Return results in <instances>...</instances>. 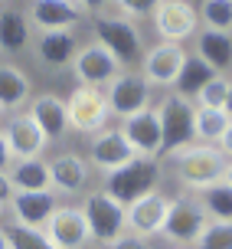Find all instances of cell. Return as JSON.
I'll return each mask as SVG.
<instances>
[{
    "label": "cell",
    "mask_w": 232,
    "mask_h": 249,
    "mask_svg": "<svg viewBox=\"0 0 232 249\" xmlns=\"http://www.w3.org/2000/svg\"><path fill=\"white\" fill-rule=\"evenodd\" d=\"M170 161H173V171H177V180L190 190H196V194L219 184L226 177V167H229V158L219 151V144H203V141L173 151Z\"/></svg>",
    "instance_id": "cell-1"
},
{
    "label": "cell",
    "mask_w": 232,
    "mask_h": 249,
    "mask_svg": "<svg viewBox=\"0 0 232 249\" xmlns=\"http://www.w3.org/2000/svg\"><path fill=\"white\" fill-rule=\"evenodd\" d=\"M157 180H160V164L154 161V158H141V154H137L131 164H124L121 171H115V174L105 177V190H108L118 203L131 207L134 200L154 194V190H157Z\"/></svg>",
    "instance_id": "cell-2"
},
{
    "label": "cell",
    "mask_w": 232,
    "mask_h": 249,
    "mask_svg": "<svg viewBox=\"0 0 232 249\" xmlns=\"http://www.w3.org/2000/svg\"><path fill=\"white\" fill-rule=\"evenodd\" d=\"M82 213L88 220L92 239L105 243V246H111L115 239H121L128 233V207L118 203L108 190H92L82 200Z\"/></svg>",
    "instance_id": "cell-3"
},
{
    "label": "cell",
    "mask_w": 232,
    "mask_h": 249,
    "mask_svg": "<svg viewBox=\"0 0 232 249\" xmlns=\"http://www.w3.org/2000/svg\"><path fill=\"white\" fill-rule=\"evenodd\" d=\"M66 112H69V128L79 135H95L101 128H108L111 108L105 89L95 86H75L72 95L66 99Z\"/></svg>",
    "instance_id": "cell-4"
},
{
    "label": "cell",
    "mask_w": 232,
    "mask_h": 249,
    "mask_svg": "<svg viewBox=\"0 0 232 249\" xmlns=\"http://www.w3.org/2000/svg\"><path fill=\"white\" fill-rule=\"evenodd\" d=\"M95 36L101 46H108L115 53V59L121 62V66H134V62L144 59V39L137 33L134 20H128V17H105V13H98L95 20Z\"/></svg>",
    "instance_id": "cell-5"
},
{
    "label": "cell",
    "mask_w": 232,
    "mask_h": 249,
    "mask_svg": "<svg viewBox=\"0 0 232 249\" xmlns=\"http://www.w3.org/2000/svg\"><path fill=\"white\" fill-rule=\"evenodd\" d=\"M206 226H209V216L203 210L199 197H177L170 200V210H167L160 236L170 239L173 246H196V239L203 236Z\"/></svg>",
    "instance_id": "cell-6"
},
{
    "label": "cell",
    "mask_w": 232,
    "mask_h": 249,
    "mask_svg": "<svg viewBox=\"0 0 232 249\" xmlns=\"http://www.w3.org/2000/svg\"><path fill=\"white\" fill-rule=\"evenodd\" d=\"M157 112H160V122H164V154H173V151L196 141V124H193L196 108L190 105V99L173 92V95L164 99V105Z\"/></svg>",
    "instance_id": "cell-7"
},
{
    "label": "cell",
    "mask_w": 232,
    "mask_h": 249,
    "mask_svg": "<svg viewBox=\"0 0 232 249\" xmlns=\"http://www.w3.org/2000/svg\"><path fill=\"white\" fill-rule=\"evenodd\" d=\"M75 79L79 86H95V89H108L118 75H121V62L115 59V53L101 43H88V46H79L75 53Z\"/></svg>",
    "instance_id": "cell-8"
},
{
    "label": "cell",
    "mask_w": 232,
    "mask_h": 249,
    "mask_svg": "<svg viewBox=\"0 0 232 249\" xmlns=\"http://www.w3.org/2000/svg\"><path fill=\"white\" fill-rule=\"evenodd\" d=\"M186 62V50L180 43H160V46H150L141 59V75H144L150 89H173L177 79L183 72Z\"/></svg>",
    "instance_id": "cell-9"
},
{
    "label": "cell",
    "mask_w": 232,
    "mask_h": 249,
    "mask_svg": "<svg viewBox=\"0 0 232 249\" xmlns=\"http://www.w3.org/2000/svg\"><path fill=\"white\" fill-rule=\"evenodd\" d=\"M199 26V10L190 0H164L154 13V30L164 43H186L196 36Z\"/></svg>",
    "instance_id": "cell-10"
},
{
    "label": "cell",
    "mask_w": 232,
    "mask_h": 249,
    "mask_svg": "<svg viewBox=\"0 0 232 249\" xmlns=\"http://www.w3.org/2000/svg\"><path fill=\"white\" fill-rule=\"evenodd\" d=\"M105 95H108L111 115H118L121 122L137 112H144V108H150V82L141 72H121L105 89Z\"/></svg>",
    "instance_id": "cell-11"
},
{
    "label": "cell",
    "mask_w": 232,
    "mask_h": 249,
    "mask_svg": "<svg viewBox=\"0 0 232 249\" xmlns=\"http://www.w3.org/2000/svg\"><path fill=\"white\" fill-rule=\"evenodd\" d=\"M88 154H92V164L98 171H105V174L121 171L124 164H131L137 158V151L131 148V141H128V135L121 128H101V131H95Z\"/></svg>",
    "instance_id": "cell-12"
},
{
    "label": "cell",
    "mask_w": 232,
    "mask_h": 249,
    "mask_svg": "<svg viewBox=\"0 0 232 249\" xmlns=\"http://www.w3.org/2000/svg\"><path fill=\"white\" fill-rule=\"evenodd\" d=\"M46 236L59 249H85L92 243V230L82 207H56L46 223Z\"/></svg>",
    "instance_id": "cell-13"
},
{
    "label": "cell",
    "mask_w": 232,
    "mask_h": 249,
    "mask_svg": "<svg viewBox=\"0 0 232 249\" xmlns=\"http://www.w3.org/2000/svg\"><path fill=\"white\" fill-rule=\"evenodd\" d=\"M121 131L128 135L131 148L141 158H157V154H164V122H160L157 108H144V112L124 118Z\"/></svg>",
    "instance_id": "cell-14"
},
{
    "label": "cell",
    "mask_w": 232,
    "mask_h": 249,
    "mask_svg": "<svg viewBox=\"0 0 232 249\" xmlns=\"http://www.w3.org/2000/svg\"><path fill=\"white\" fill-rule=\"evenodd\" d=\"M56 207H59V200L52 190H17V197L10 203L13 223L30 226V230H46Z\"/></svg>",
    "instance_id": "cell-15"
},
{
    "label": "cell",
    "mask_w": 232,
    "mask_h": 249,
    "mask_svg": "<svg viewBox=\"0 0 232 249\" xmlns=\"http://www.w3.org/2000/svg\"><path fill=\"white\" fill-rule=\"evenodd\" d=\"M167 210H170V197H164L160 190L147 194V197L134 200L128 207V230L137 233V236H157L164 230V220H167Z\"/></svg>",
    "instance_id": "cell-16"
},
{
    "label": "cell",
    "mask_w": 232,
    "mask_h": 249,
    "mask_svg": "<svg viewBox=\"0 0 232 249\" xmlns=\"http://www.w3.org/2000/svg\"><path fill=\"white\" fill-rule=\"evenodd\" d=\"M30 23L39 26L43 33L49 30H72L82 20V7L75 0H30Z\"/></svg>",
    "instance_id": "cell-17"
},
{
    "label": "cell",
    "mask_w": 232,
    "mask_h": 249,
    "mask_svg": "<svg viewBox=\"0 0 232 249\" xmlns=\"http://www.w3.org/2000/svg\"><path fill=\"white\" fill-rule=\"evenodd\" d=\"M3 135H7V144H10L17 161H23V158H39L43 148L49 144L46 135H43V128L33 122L30 112L13 115L10 122H7V128H3Z\"/></svg>",
    "instance_id": "cell-18"
},
{
    "label": "cell",
    "mask_w": 232,
    "mask_h": 249,
    "mask_svg": "<svg viewBox=\"0 0 232 249\" xmlns=\"http://www.w3.org/2000/svg\"><path fill=\"white\" fill-rule=\"evenodd\" d=\"M30 115L43 128L46 141H62L72 131L69 128V112H66V99H59V95H49V92L36 95V99L30 102Z\"/></svg>",
    "instance_id": "cell-19"
},
{
    "label": "cell",
    "mask_w": 232,
    "mask_h": 249,
    "mask_svg": "<svg viewBox=\"0 0 232 249\" xmlns=\"http://www.w3.org/2000/svg\"><path fill=\"white\" fill-rule=\"evenodd\" d=\"M49 174H52V190L59 194H82L88 187V164L79 158V154H59L49 161Z\"/></svg>",
    "instance_id": "cell-20"
},
{
    "label": "cell",
    "mask_w": 232,
    "mask_h": 249,
    "mask_svg": "<svg viewBox=\"0 0 232 249\" xmlns=\"http://www.w3.org/2000/svg\"><path fill=\"white\" fill-rule=\"evenodd\" d=\"M196 56L213 66V72H229L232 69V33L222 30H203L196 36Z\"/></svg>",
    "instance_id": "cell-21"
},
{
    "label": "cell",
    "mask_w": 232,
    "mask_h": 249,
    "mask_svg": "<svg viewBox=\"0 0 232 249\" xmlns=\"http://www.w3.org/2000/svg\"><path fill=\"white\" fill-rule=\"evenodd\" d=\"M36 53H39V59L46 62V66L62 69V66H72L75 62L79 46H75L72 30H49V33H39Z\"/></svg>",
    "instance_id": "cell-22"
},
{
    "label": "cell",
    "mask_w": 232,
    "mask_h": 249,
    "mask_svg": "<svg viewBox=\"0 0 232 249\" xmlns=\"http://www.w3.org/2000/svg\"><path fill=\"white\" fill-rule=\"evenodd\" d=\"M33 36V23H30V13L17 10V7H3L0 10V50L3 53H17L23 50Z\"/></svg>",
    "instance_id": "cell-23"
},
{
    "label": "cell",
    "mask_w": 232,
    "mask_h": 249,
    "mask_svg": "<svg viewBox=\"0 0 232 249\" xmlns=\"http://www.w3.org/2000/svg\"><path fill=\"white\" fill-rule=\"evenodd\" d=\"M30 102V79L13 62H0V108L17 112Z\"/></svg>",
    "instance_id": "cell-24"
},
{
    "label": "cell",
    "mask_w": 232,
    "mask_h": 249,
    "mask_svg": "<svg viewBox=\"0 0 232 249\" xmlns=\"http://www.w3.org/2000/svg\"><path fill=\"white\" fill-rule=\"evenodd\" d=\"M10 177L17 190H49L52 187V174H49V164L43 158H23V161H13Z\"/></svg>",
    "instance_id": "cell-25"
},
{
    "label": "cell",
    "mask_w": 232,
    "mask_h": 249,
    "mask_svg": "<svg viewBox=\"0 0 232 249\" xmlns=\"http://www.w3.org/2000/svg\"><path fill=\"white\" fill-rule=\"evenodd\" d=\"M213 66H209L206 59H199V56H186L183 62V72H180V79H177V95H183V99H196L199 95V89L206 86L209 79H213Z\"/></svg>",
    "instance_id": "cell-26"
},
{
    "label": "cell",
    "mask_w": 232,
    "mask_h": 249,
    "mask_svg": "<svg viewBox=\"0 0 232 249\" xmlns=\"http://www.w3.org/2000/svg\"><path fill=\"white\" fill-rule=\"evenodd\" d=\"M199 203L213 223H232V184L219 180V184L199 190Z\"/></svg>",
    "instance_id": "cell-27"
},
{
    "label": "cell",
    "mask_w": 232,
    "mask_h": 249,
    "mask_svg": "<svg viewBox=\"0 0 232 249\" xmlns=\"http://www.w3.org/2000/svg\"><path fill=\"white\" fill-rule=\"evenodd\" d=\"M193 124H196V141L216 144V141L222 138V131H226L232 122H229V115L222 112V108H196Z\"/></svg>",
    "instance_id": "cell-28"
},
{
    "label": "cell",
    "mask_w": 232,
    "mask_h": 249,
    "mask_svg": "<svg viewBox=\"0 0 232 249\" xmlns=\"http://www.w3.org/2000/svg\"><path fill=\"white\" fill-rule=\"evenodd\" d=\"M199 23L206 30L232 33V0H203L199 7Z\"/></svg>",
    "instance_id": "cell-29"
},
{
    "label": "cell",
    "mask_w": 232,
    "mask_h": 249,
    "mask_svg": "<svg viewBox=\"0 0 232 249\" xmlns=\"http://www.w3.org/2000/svg\"><path fill=\"white\" fill-rule=\"evenodd\" d=\"M7 233H10L13 249H59L56 243H52V239L46 236V230H30V226L13 223Z\"/></svg>",
    "instance_id": "cell-30"
},
{
    "label": "cell",
    "mask_w": 232,
    "mask_h": 249,
    "mask_svg": "<svg viewBox=\"0 0 232 249\" xmlns=\"http://www.w3.org/2000/svg\"><path fill=\"white\" fill-rule=\"evenodd\" d=\"M229 79L226 75H213L206 86L199 89V95H196V108H222L226 105V95H229Z\"/></svg>",
    "instance_id": "cell-31"
},
{
    "label": "cell",
    "mask_w": 232,
    "mask_h": 249,
    "mask_svg": "<svg viewBox=\"0 0 232 249\" xmlns=\"http://www.w3.org/2000/svg\"><path fill=\"white\" fill-rule=\"evenodd\" d=\"M196 249H232V223H213L196 239Z\"/></svg>",
    "instance_id": "cell-32"
},
{
    "label": "cell",
    "mask_w": 232,
    "mask_h": 249,
    "mask_svg": "<svg viewBox=\"0 0 232 249\" xmlns=\"http://www.w3.org/2000/svg\"><path fill=\"white\" fill-rule=\"evenodd\" d=\"M111 3H115L118 13L128 17V20H144V17H154V13H157V7L164 0H111Z\"/></svg>",
    "instance_id": "cell-33"
},
{
    "label": "cell",
    "mask_w": 232,
    "mask_h": 249,
    "mask_svg": "<svg viewBox=\"0 0 232 249\" xmlns=\"http://www.w3.org/2000/svg\"><path fill=\"white\" fill-rule=\"evenodd\" d=\"M13 197H17V184H13L10 171H0V213L13 203Z\"/></svg>",
    "instance_id": "cell-34"
},
{
    "label": "cell",
    "mask_w": 232,
    "mask_h": 249,
    "mask_svg": "<svg viewBox=\"0 0 232 249\" xmlns=\"http://www.w3.org/2000/svg\"><path fill=\"white\" fill-rule=\"evenodd\" d=\"M108 249H150V243H147V236H137V233H124L121 239H115Z\"/></svg>",
    "instance_id": "cell-35"
},
{
    "label": "cell",
    "mask_w": 232,
    "mask_h": 249,
    "mask_svg": "<svg viewBox=\"0 0 232 249\" xmlns=\"http://www.w3.org/2000/svg\"><path fill=\"white\" fill-rule=\"evenodd\" d=\"M13 151H10V144H7V135H3V128H0V171H10L13 167Z\"/></svg>",
    "instance_id": "cell-36"
},
{
    "label": "cell",
    "mask_w": 232,
    "mask_h": 249,
    "mask_svg": "<svg viewBox=\"0 0 232 249\" xmlns=\"http://www.w3.org/2000/svg\"><path fill=\"white\" fill-rule=\"evenodd\" d=\"M75 3H79L85 13H101V10L111 3V0H75Z\"/></svg>",
    "instance_id": "cell-37"
},
{
    "label": "cell",
    "mask_w": 232,
    "mask_h": 249,
    "mask_svg": "<svg viewBox=\"0 0 232 249\" xmlns=\"http://www.w3.org/2000/svg\"><path fill=\"white\" fill-rule=\"evenodd\" d=\"M216 144H219V151H222V154H226V158L232 161V124L226 128V131H222V138L216 141Z\"/></svg>",
    "instance_id": "cell-38"
},
{
    "label": "cell",
    "mask_w": 232,
    "mask_h": 249,
    "mask_svg": "<svg viewBox=\"0 0 232 249\" xmlns=\"http://www.w3.org/2000/svg\"><path fill=\"white\" fill-rule=\"evenodd\" d=\"M0 249H13V243H10V233H7V230H0Z\"/></svg>",
    "instance_id": "cell-39"
},
{
    "label": "cell",
    "mask_w": 232,
    "mask_h": 249,
    "mask_svg": "<svg viewBox=\"0 0 232 249\" xmlns=\"http://www.w3.org/2000/svg\"><path fill=\"white\" fill-rule=\"evenodd\" d=\"M222 112L229 115V122H232V86H229V95H226V105H222Z\"/></svg>",
    "instance_id": "cell-40"
},
{
    "label": "cell",
    "mask_w": 232,
    "mask_h": 249,
    "mask_svg": "<svg viewBox=\"0 0 232 249\" xmlns=\"http://www.w3.org/2000/svg\"><path fill=\"white\" fill-rule=\"evenodd\" d=\"M226 184H232V161H229V167H226V177H222Z\"/></svg>",
    "instance_id": "cell-41"
},
{
    "label": "cell",
    "mask_w": 232,
    "mask_h": 249,
    "mask_svg": "<svg viewBox=\"0 0 232 249\" xmlns=\"http://www.w3.org/2000/svg\"><path fill=\"white\" fill-rule=\"evenodd\" d=\"M173 249H190V246H173Z\"/></svg>",
    "instance_id": "cell-42"
},
{
    "label": "cell",
    "mask_w": 232,
    "mask_h": 249,
    "mask_svg": "<svg viewBox=\"0 0 232 249\" xmlns=\"http://www.w3.org/2000/svg\"><path fill=\"white\" fill-rule=\"evenodd\" d=\"M0 112H3V108H0Z\"/></svg>",
    "instance_id": "cell-43"
}]
</instances>
